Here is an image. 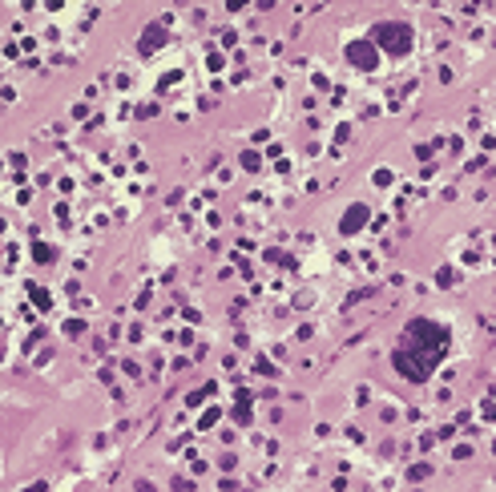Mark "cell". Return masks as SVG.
<instances>
[{
	"instance_id": "1",
	"label": "cell",
	"mask_w": 496,
	"mask_h": 492,
	"mask_svg": "<svg viewBox=\"0 0 496 492\" xmlns=\"http://www.w3.org/2000/svg\"><path fill=\"white\" fill-rule=\"evenodd\" d=\"M359 222H363V206H355V214H351V218H343V230H355Z\"/></svg>"
}]
</instances>
